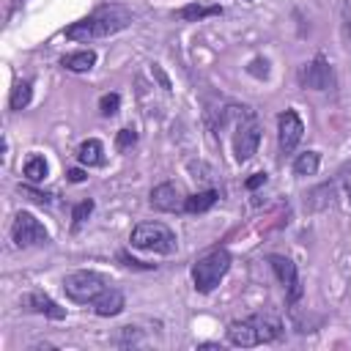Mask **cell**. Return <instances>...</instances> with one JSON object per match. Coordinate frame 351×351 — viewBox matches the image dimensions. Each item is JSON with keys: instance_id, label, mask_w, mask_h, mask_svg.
Here are the masks:
<instances>
[{"instance_id": "obj_1", "label": "cell", "mask_w": 351, "mask_h": 351, "mask_svg": "<svg viewBox=\"0 0 351 351\" xmlns=\"http://www.w3.org/2000/svg\"><path fill=\"white\" fill-rule=\"evenodd\" d=\"M132 19H134L132 11L123 5H101L93 14L82 16L80 22H71L63 33L71 41H93V38H104V36H112V33L129 27Z\"/></svg>"}, {"instance_id": "obj_2", "label": "cell", "mask_w": 351, "mask_h": 351, "mask_svg": "<svg viewBox=\"0 0 351 351\" xmlns=\"http://www.w3.org/2000/svg\"><path fill=\"white\" fill-rule=\"evenodd\" d=\"M230 252L225 247H217L211 252H206L195 266H192V282H195V291L197 293H211L219 280L228 274L230 269Z\"/></svg>"}, {"instance_id": "obj_3", "label": "cell", "mask_w": 351, "mask_h": 351, "mask_svg": "<svg viewBox=\"0 0 351 351\" xmlns=\"http://www.w3.org/2000/svg\"><path fill=\"white\" fill-rule=\"evenodd\" d=\"M129 244L137 247V250H145V252H159V255H170L176 252V233L162 225V222H140L132 236H129Z\"/></svg>"}, {"instance_id": "obj_4", "label": "cell", "mask_w": 351, "mask_h": 351, "mask_svg": "<svg viewBox=\"0 0 351 351\" xmlns=\"http://www.w3.org/2000/svg\"><path fill=\"white\" fill-rule=\"evenodd\" d=\"M107 288V280L99 274V271H88V269H80V271H71L63 277V291L71 302L77 304H88L93 302L101 291Z\"/></svg>"}, {"instance_id": "obj_5", "label": "cell", "mask_w": 351, "mask_h": 351, "mask_svg": "<svg viewBox=\"0 0 351 351\" xmlns=\"http://www.w3.org/2000/svg\"><path fill=\"white\" fill-rule=\"evenodd\" d=\"M11 239L16 247H36V244L49 241V230L30 211H19L14 217V225H11Z\"/></svg>"}, {"instance_id": "obj_6", "label": "cell", "mask_w": 351, "mask_h": 351, "mask_svg": "<svg viewBox=\"0 0 351 351\" xmlns=\"http://www.w3.org/2000/svg\"><path fill=\"white\" fill-rule=\"evenodd\" d=\"M258 143H261V123L252 115H247L244 121H239L236 134H233V156H236V162L239 165L250 162L255 156V151H258Z\"/></svg>"}, {"instance_id": "obj_7", "label": "cell", "mask_w": 351, "mask_h": 351, "mask_svg": "<svg viewBox=\"0 0 351 351\" xmlns=\"http://www.w3.org/2000/svg\"><path fill=\"white\" fill-rule=\"evenodd\" d=\"M266 261H269L271 271L277 274V280L282 282L288 302H291V304H293V302H299V299H302V282H299V271H296V263H293L291 258H285V255H269Z\"/></svg>"}, {"instance_id": "obj_8", "label": "cell", "mask_w": 351, "mask_h": 351, "mask_svg": "<svg viewBox=\"0 0 351 351\" xmlns=\"http://www.w3.org/2000/svg\"><path fill=\"white\" fill-rule=\"evenodd\" d=\"M302 134H304V123L296 110H285L277 115V143H280L282 154H291L299 145Z\"/></svg>"}, {"instance_id": "obj_9", "label": "cell", "mask_w": 351, "mask_h": 351, "mask_svg": "<svg viewBox=\"0 0 351 351\" xmlns=\"http://www.w3.org/2000/svg\"><path fill=\"white\" fill-rule=\"evenodd\" d=\"M184 192L178 189V184H173V181H165V184H159V186H154L151 189V197H148V203L156 208V211H167V214H173V211H184Z\"/></svg>"}, {"instance_id": "obj_10", "label": "cell", "mask_w": 351, "mask_h": 351, "mask_svg": "<svg viewBox=\"0 0 351 351\" xmlns=\"http://www.w3.org/2000/svg\"><path fill=\"white\" fill-rule=\"evenodd\" d=\"M332 82H335V77H332V66L326 63L324 55H315V58L304 66V71H302V85H304V88H313V90H329Z\"/></svg>"}, {"instance_id": "obj_11", "label": "cell", "mask_w": 351, "mask_h": 351, "mask_svg": "<svg viewBox=\"0 0 351 351\" xmlns=\"http://www.w3.org/2000/svg\"><path fill=\"white\" fill-rule=\"evenodd\" d=\"M19 307L27 310V313L47 315V318H52V321H63V318H66V310H63L55 299H49L47 293H41V291H30V293H25V296L19 299Z\"/></svg>"}, {"instance_id": "obj_12", "label": "cell", "mask_w": 351, "mask_h": 351, "mask_svg": "<svg viewBox=\"0 0 351 351\" xmlns=\"http://www.w3.org/2000/svg\"><path fill=\"white\" fill-rule=\"evenodd\" d=\"M228 340L239 348H252V346H261V332H258V324L255 318H241V321H230L228 324Z\"/></svg>"}, {"instance_id": "obj_13", "label": "cell", "mask_w": 351, "mask_h": 351, "mask_svg": "<svg viewBox=\"0 0 351 351\" xmlns=\"http://www.w3.org/2000/svg\"><path fill=\"white\" fill-rule=\"evenodd\" d=\"M90 304H93V313H96V315L112 318V315H118V313L126 307V299H123V293H121L118 288H104Z\"/></svg>"}, {"instance_id": "obj_14", "label": "cell", "mask_w": 351, "mask_h": 351, "mask_svg": "<svg viewBox=\"0 0 351 351\" xmlns=\"http://www.w3.org/2000/svg\"><path fill=\"white\" fill-rule=\"evenodd\" d=\"M77 162L85 165V167H99V165H104V145H101V140L90 137V140L80 143V148H77Z\"/></svg>"}, {"instance_id": "obj_15", "label": "cell", "mask_w": 351, "mask_h": 351, "mask_svg": "<svg viewBox=\"0 0 351 351\" xmlns=\"http://www.w3.org/2000/svg\"><path fill=\"white\" fill-rule=\"evenodd\" d=\"M222 14V5H203V3H189V5H181L176 11V16L181 22H197V19H206V16H219Z\"/></svg>"}, {"instance_id": "obj_16", "label": "cell", "mask_w": 351, "mask_h": 351, "mask_svg": "<svg viewBox=\"0 0 351 351\" xmlns=\"http://www.w3.org/2000/svg\"><path fill=\"white\" fill-rule=\"evenodd\" d=\"M60 66L69 71H90L96 66V52L93 49H80V52H69L60 58Z\"/></svg>"}, {"instance_id": "obj_17", "label": "cell", "mask_w": 351, "mask_h": 351, "mask_svg": "<svg viewBox=\"0 0 351 351\" xmlns=\"http://www.w3.org/2000/svg\"><path fill=\"white\" fill-rule=\"evenodd\" d=\"M217 200H219V192H217V189L195 192V195H189V197L184 200V211H186V214H203V211H208Z\"/></svg>"}, {"instance_id": "obj_18", "label": "cell", "mask_w": 351, "mask_h": 351, "mask_svg": "<svg viewBox=\"0 0 351 351\" xmlns=\"http://www.w3.org/2000/svg\"><path fill=\"white\" fill-rule=\"evenodd\" d=\"M25 178L30 181V184H41L44 178H47V173H49V167H47V159L41 156V154H33V156H27V162H25Z\"/></svg>"}, {"instance_id": "obj_19", "label": "cell", "mask_w": 351, "mask_h": 351, "mask_svg": "<svg viewBox=\"0 0 351 351\" xmlns=\"http://www.w3.org/2000/svg\"><path fill=\"white\" fill-rule=\"evenodd\" d=\"M318 165H321V154L318 151H304L293 159V173L296 176H315Z\"/></svg>"}, {"instance_id": "obj_20", "label": "cell", "mask_w": 351, "mask_h": 351, "mask_svg": "<svg viewBox=\"0 0 351 351\" xmlns=\"http://www.w3.org/2000/svg\"><path fill=\"white\" fill-rule=\"evenodd\" d=\"M30 99H33V85H30L27 80H22V82H16V85L11 88L8 107H11V110H25V107L30 104Z\"/></svg>"}, {"instance_id": "obj_21", "label": "cell", "mask_w": 351, "mask_h": 351, "mask_svg": "<svg viewBox=\"0 0 351 351\" xmlns=\"http://www.w3.org/2000/svg\"><path fill=\"white\" fill-rule=\"evenodd\" d=\"M118 107H121V96H118V93H104V96L99 99V110H101V115H104V118L115 115V112H118Z\"/></svg>"}, {"instance_id": "obj_22", "label": "cell", "mask_w": 351, "mask_h": 351, "mask_svg": "<svg viewBox=\"0 0 351 351\" xmlns=\"http://www.w3.org/2000/svg\"><path fill=\"white\" fill-rule=\"evenodd\" d=\"M90 211H93V200H80L77 206H74V211H71V219H74V230L90 217Z\"/></svg>"}, {"instance_id": "obj_23", "label": "cell", "mask_w": 351, "mask_h": 351, "mask_svg": "<svg viewBox=\"0 0 351 351\" xmlns=\"http://www.w3.org/2000/svg\"><path fill=\"white\" fill-rule=\"evenodd\" d=\"M134 143H137V132H134V129H129V126H126V129H121V132L115 134V148H118V151H126V148H132Z\"/></svg>"}, {"instance_id": "obj_24", "label": "cell", "mask_w": 351, "mask_h": 351, "mask_svg": "<svg viewBox=\"0 0 351 351\" xmlns=\"http://www.w3.org/2000/svg\"><path fill=\"white\" fill-rule=\"evenodd\" d=\"M247 71H250L252 77L263 80V77H269V60H266V58H255V60H250Z\"/></svg>"}, {"instance_id": "obj_25", "label": "cell", "mask_w": 351, "mask_h": 351, "mask_svg": "<svg viewBox=\"0 0 351 351\" xmlns=\"http://www.w3.org/2000/svg\"><path fill=\"white\" fill-rule=\"evenodd\" d=\"M19 192H22V195H27V197H30V200H36V203H44V206H49V203H52V195L38 192V189H33V186H27V184H25V186L19 184Z\"/></svg>"}, {"instance_id": "obj_26", "label": "cell", "mask_w": 351, "mask_h": 351, "mask_svg": "<svg viewBox=\"0 0 351 351\" xmlns=\"http://www.w3.org/2000/svg\"><path fill=\"white\" fill-rule=\"evenodd\" d=\"M263 184H266V173H252V176L244 181L247 189H258V186H263Z\"/></svg>"}, {"instance_id": "obj_27", "label": "cell", "mask_w": 351, "mask_h": 351, "mask_svg": "<svg viewBox=\"0 0 351 351\" xmlns=\"http://www.w3.org/2000/svg\"><path fill=\"white\" fill-rule=\"evenodd\" d=\"M118 258H121V261H123L126 266H132V269H151V263H143V261H134V258H129L126 252H121Z\"/></svg>"}, {"instance_id": "obj_28", "label": "cell", "mask_w": 351, "mask_h": 351, "mask_svg": "<svg viewBox=\"0 0 351 351\" xmlns=\"http://www.w3.org/2000/svg\"><path fill=\"white\" fill-rule=\"evenodd\" d=\"M66 176H69V181H74V184H80V181H85V173H82L80 167H74V170H69Z\"/></svg>"}, {"instance_id": "obj_29", "label": "cell", "mask_w": 351, "mask_h": 351, "mask_svg": "<svg viewBox=\"0 0 351 351\" xmlns=\"http://www.w3.org/2000/svg\"><path fill=\"white\" fill-rule=\"evenodd\" d=\"M154 74L159 77V82H162V88H165V90H170V82H167V77L162 74V69H159V66H154Z\"/></svg>"}, {"instance_id": "obj_30", "label": "cell", "mask_w": 351, "mask_h": 351, "mask_svg": "<svg viewBox=\"0 0 351 351\" xmlns=\"http://www.w3.org/2000/svg\"><path fill=\"white\" fill-rule=\"evenodd\" d=\"M348 200H351V189H348Z\"/></svg>"}]
</instances>
